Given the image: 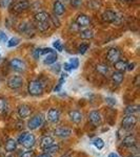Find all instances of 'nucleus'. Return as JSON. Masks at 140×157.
Listing matches in <instances>:
<instances>
[{"instance_id": "21", "label": "nucleus", "mask_w": 140, "mask_h": 157, "mask_svg": "<svg viewBox=\"0 0 140 157\" xmlns=\"http://www.w3.org/2000/svg\"><path fill=\"white\" fill-rule=\"evenodd\" d=\"M55 144V140L53 137H51V136H43L40 139V147H41L42 149H45L47 148V147L52 146Z\"/></svg>"}, {"instance_id": "47", "label": "nucleus", "mask_w": 140, "mask_h": 157, "mask_svg": "<svg viewBox=\"0 0 140 157\" xmlns=\"http://www.w3.org/2000/svg\"><path fill=\"white\" fill-rule=\"evenodd\" d=\"M38 157H53L52 156V154H50V153H47V152H44V153H41Z\"/></svg>"}, {"instance_id": "3", "label": "nucleus", "mask_w": 140, "mask_h": 157, "mask_svg": "<svg viewBox=\"0 0 140 157\" xmlns=\"http://www.w3.org/2000/svg\"><path fill=\"white\" fill-rule=\"evenodd\" d=\"M30 6H31V3L29 0H17V1L13 2L10 7L12 9L13 12L18 14V13H22V12L27 11L30 7Z\"/></svg>"}, {"instance_id": "2", "label": "nucleus", "mask_w": 140, "mask_h": 157, "mask_svg": "<svg viewBox=\"0 0 140 157\" xmlns=\"http://www.w3.org/2000/svg\"><path fill=\"white\" fill-rule=\"evenodd\" d=\"M42 56H44V64L52 65L57 61V52L52 48H43Z\"/></svg>"}, {"instance_id": "27", "label": "nucleus", "mask_w": 140, "mask_h": 157, "mask_svg": "<svg viewBox=\"0 0 140 157\" xmlns=\"http://www.w3.org/2000/svg\"><path fill=\"white\" fill-rule=\"evenodd\" d=\"M80 37L84 40H90L94 37V32L92 29H83L80 32Z\"/></svg>"}, {"instance_id": "34", "label": "nucleus", "mask_w": 140, "mask_h": 157, "mask_svg": "<svg viewBox=\"0 0 140 157\" xmlns=\"http://www.w3.org/2000/svg\"><path fill=\"white\" fill-rule=\"evenodd\" d=\"M65 78H67V75H61V77H60V78H59V83H58V85L56 86V87L54 88V91L55 92H58L60 89H61V86H62V84H63V82L65 81Z\"/></svg>"}, {"instance_id": "41", "label": "nucleus", "mask_w": 140, "mask_h": 157, "mask_svg": "<svg viewBox=\"0 0 140 157\" xmlns=\"http://www.w3.org/2000/svg\"><path fill=\"white\" fill-rule=\"evenodd\" d=\"M0 42L1 43L7 42V36L4 34V32H2V30H0Z\"/></svg>"}, {"instance_id": "8", "label": "nucleus", "mask_w": 140, "mask_h": 157, "mask_svg": "<svg viewBox=\"0 0 140 157\" xmlns=\"http://www.w3.org/2000/svg\"><path fill=\"white\" fill-rule=\"evenodd\" d=\"M10 67H11L12 69H14L15 71L22 72L25 70L27 65H25V63L22 60L17 59L16 58V59H12L11 61H10Z\"/></svg>"}, {"instance_id": "6", "label": "nucleus", "mask_w": 140, "mask_h": 157, "mask_svg": "<svg viewBox=\"0 0 140 157\" xmlns=\"http://www.w3.org/2000/svg\"><path fill=\"white\" fill-rule=\"evenodd\" d=\"M7 87L11 88L13 90L19 89L23 86V78H22L20 75H13L7 80Z\"/></svg>"}, {"instance_id": "4", "label": "nucleus", "mask_w": 140, "mask_h": 157, "mask_svg": "<svg viewBox=\"0 0 140 157\" xmlns=\"http://www.w3.org/2000/svg\"><path fill=\"white\" fill-rule=\"evenodd\" d=\"M137 116L135 114H128L124 116V118L121 121V127L122 129H126V130H132L137 124Z\"/></svg>"}, {"instance_id": "46", "label": "nucleus", "mask_w": 140, "mask_h": 157, "mask_svg": "<svg viewBox=\"0 0 140 157\" xmlns=\"http://www.w3.org/2000/svg\"><path fill=\"white\" fill-rule=\"evenodd\" d=\"M63 67H64L65 70H68V71H70V70H72V67H71V65L68 64V62L64 63V65H63Z\"/></svg>"}, {"instance_id": "1", "label": "nucleus", "mask_w": 140, "mask_h": 157, "mask_svg": "<svg viewBox=\"0 0 140 157\" xmlns=\"http://www.w3.org/2000/svg\"><path fill=\"white\" fill-rule=\"evenodd\" d=\"M27 91L33 97H39L43 93V84L39 80L31 81L27 85Z\"/></svg>"}, {"instance_id": "18", "label": "nucleus", "mask_w": 140, "mask_h": 157, "mask_svg": "<svg viewBox=\"0 0 140 157\" xmlns=\"http://www.w3.org/2000/svg\"><path fill=\"white\" fill-rule=\"evenodd\" d=\"M68 117H70V120L72 121L74 124H79L81 123V121H82L83 115H82V113L78 110H71L70 112H68Z\"/></svg>"}, {"instance_id": "36", "label": "nucleus", "mask_w": 140, "mask_h": 157, "mask_svg": "<svg viewBox=\"0 0 140 157\" xmlns=\"http://www.w3.org/2000/svg\"><path fill=\"white\" fill-rule=\"evenodd\" d=\"M14 2V0H0V7L2 9H7L11 6V4Z\"/></svg>"}, {"instance_id": "25", "label": "nucleus", "mask_w": 140, "mask_h": 157, "mask_svg": "<svg viewBox=\"0 0 140 157\" xmlns=\"http://www.w3.org/2000/svg\"><path fill=\"white\" fill-rule=\"evenodd\" d=\"M96 70H97L98 73H100L101 75H104V77H106V75H109V72H110V68L106 64H103V63H100V64H98L97 66H96Z\"/></svg>"}, {"instance_id": "42", "label": "nucleus", "mask_w": 140, "mask_h": 157, "mask_svg": "<svg viewBox=\"0 0 140 157\" xmlns=\"http://www.w3.org/2000/svg\"><path fill=\"white\" fill-rule=\"evenodd\" d=\"M20 157H34V151L30 150V151H27L24 153H22Z\"/></svg>"}, {"instance_id": "12", "label": "nucleus", "mask_w": 140, "mask_h": 157, "mask_svg": "<svg viewBox=\"0 0 140 157\" xmlns=\"http://www.w3.org/2000/svg\"><path fill=\"white\" fill-rule=\"evenodd\" d=\"M35 144H36V137H35V135L32 133H27V135L25 136V138L21 143V145L25 149H32L35 146Z\"/></svg>"}, {"instance_id": "35", "label": "nucleus", "mask_w": 140, "mask_h": 157, "mask_svg": "<svg viewBox=\"0 0 140 157\" xmlns=\"http://www.w3.org/2000/svg\"><path fill=\"white\" fill-rule=\"evenodd\" d=\"M89 47H90V44H89V43H82V44L78 47V52H79V54H81V55H84L86 52V50L89 49Z\"/></svg>"}, {"instance_id": "7", "label": "nucleus", "mask_w": 140, "mask_h": 157, "mask_svg": "<svg viewBox=\"0 0 140 157\" xmlns=\"http://www.w3.org/2000/svg\"><path fill=\"white\" fill-rule=\"evenodd\" d=\"M43 121H44V117H43L42 114H36L29 121L27 127H29L30 130H36V129L40 128L42 126Z\"/></svg>"}, {"instance_id": "31", "label": "nucleus", "mask_w": 140, "mask_h": 157, "mask_svg": "<svg viewBox=\"0 0 140 157\" xmlns=\"http://www.w3.org/2000/svg\"><path fill=\"white\" fill-rule=\"evenodd\" d=\"M59 149H60V148H59V146L56 145V144H54V145L47 147V148L43 149V150H44L45 152H47V153L52 154V153H55V152H58V151H59Z\"/></svg>"}, {"instance_id": "44", "label": "nucleus", "mask_w": 140, "mask_h": 157, "mask_svg": "<svg viewBox=\"0 0 140 157\" xmlns=\"http://www.w3.org/2000/svg\"><path fill=\"white\" fill-rule=\"evenodd\" d=\"M81 3H82V0H72V1H71V4H72L74 7H79Z\"/></svg>"}, {"instance_id": "23", "label": "nucleus", "mask_w": 140, "mask_h": 157, "mask_svg": "<svg viewBox=\"0 0 140 157\" xmlns=\"http://www.w3.org/2000/svg\"><path fill=\"white\" fill-rule=\"evenodd\" d=\"M123 78H124V75L123 72H120V71H116L112 75V81H113L114 84L116 85H120L122 82H123Z\"/></svg>"}, {"instance_id": "39", "label": "nucleus", "mask_w": 140, "mask_h": 157, "mask_svg": "<svg viewBox=\"0 0 140 157\" xmlns=\"http://www.w3.org/2000/svg\"><path fill=\"white\" fill-rule=\"evenodd\" d=\"M33 56H34L35 59H39L40 57L42 56V48H37L34 50V52H33Z\"/></svg>"}, {"instance_id": "37", "label": "nucleus", "mask_w": 140, "mask_h": 157, "mask_svg": "<svg viewBox=\"0 0 140 157\" xmlns=\"http://www.w3.org/2000/svg\"><path fill=\"white\" fill-rule=\"evenodd\" d=\"M53 46H54V48L56 50H58V52H62V49H63V46H62V44H61V42L59 41V40H56V41H54V43H53Z\"/></svg>"}, {"instance_id": "32", "label": "nucleus", "mask_w": 140, "mask_h": 157, "mask_svg": "<svg viewBox=\"0 0 140 157\" xmlns=\"http://www.w3.org/2000/svg\"><path fill=\"white\" fill-rule=\"evenodd\" d=\"M19 42H20V40L18 39V38L14 37V38H11L10 40H7L6 43H7V46L9 47H15L19 44Z\"/></svg>"}, {"instance_id": "51", "label": "nucleus", "mask_w": 140, "mask_h": 157, "mask_svg": "<svg viewBox=\"0 0 140 157\" xmlns=\"http://www.w3.org/2000/svg\"><path fill=\"white\" fill-rule=\"evenodd\" d=\"M129 157H139L138 155H132V156H129Z\"/></svg>"}, {"instance_id": "38", "label": "nucleus", "mask_w": 140, "mask_h": 157, "mask_svg": "<svg viewBox=\"0 0 140 157\" xmlns=\"http://www.w3.org/2000/svg\"><path fill=\"white\" fill-rule=\"evenodd\" d=\"M50 20H52L53 24H54L56 27L60 26V21H59V19H58V17H56V15H54V16H50Z\"/></svg>"}, {"instance_id": "10", "label": "nucleus", "mask_w": 140, "mask_h": 157, "mask_svg": "<svg viewBox=\"0 0 140 157\" xmlns=\"http://www.w3.org/2000/svg\"><path fill=\"white\" fill-rule=\"evenodd\" d=\"M89 121L91 124H93L94 126H98L102 121V116H101L100 112L97 110H93L89 113Z\"/></svg>"}, {"instance_id": "13", "label": "nucleus", "mask_w": 140, "mask_h": 157, "mask_svg": "<svg viewBox=\"0 0 140 157\" xmlns=\"http://www.w3.org/2000/svg\"><path fill=\"white\" fill-rule=\"evenodd\" d=\"M17 112H18V115L21 118H27L31 115V113H32V108H31L29 105L22 104V105H20L18 109H17Z\"/></svg>"}, {"instance_id": "17", "label": "nucleus", "mask_w": 140, "mask_h": 157, "mask_svg": "<svg viewBox=\"0 0 140 157\" xmlns=\"http://www.w3.org/2000/svg\"><path fill=\"white\" fill-rule=\"evenodd\" d=\"M122 145L124 147H126V148H133L134 146L137 145V138L135 135H131V134H129V135H126V137L122 139Z\"/></svg>"}, {"instance_id": "49", "label": "nucleus", "mask_w": 140, "mask_h": 157, "mask_svg": "<svg viewBox=\"0 0 140 157\" xmlns=\"http://www.w3.org/2000/svg\"><path fill=\"white\" fill-rule=\"evenodd\" d=\"M109 157H120V156H119L117 153H110L109 154Z\"/></svg>"}, {"instance_id": "43", "label": "nucleus", "mask_w": 140, "mask_h": 157, "mask_svg": "<svg viewBox=\"0 0 140 157\" xmlns=\"http://www.w3.org/2000/svg\"><path fill=\"white\" fill-rule=\"evenodd\" d=\"M27 133H29V132H22L21 134H20L19 137H18V139H17V141H18V143H17V144H20V145H21V143H22V141H23V139L25 138V136L27 135Z\"/></svg>"}, {"instance_id": "40", "label": "nucleus", "mask_w": 140, "mask_h": 157, "mask_svg": "<svg viewBox=\"0 0 140 157\" xmlns=\"http://www.w3.org/2000/svg\"><path fill=\"white\" fill-rule=\"evenodd\" d=\"M105 103L110 106H115L116 105V100L114 98H105Z\"/></svg>"}, {"instance_id": "50", "label": "nucleus", "mask_w": 140, "mask_h": 157, "mask_svg": "<svg viewBox=\"0 0 140 157\" xmlns=\"http://www.w3.org/2000/svg\"><path fill=\"white\" fill-rule=\"evenodd\" d=\"M120 1H123V2H132L134 0H120Z\"/></svg>"}, {"instance_id": "28", "label": "nucleus", "mask_w": 140, "mask_h": 157, "mask_svg": "<svg viewBox=\"0 0 140 157\" xmlns=\"http://www.w3.org/2000/svg\"><path fill=\"white\" fill-rule=\"evenodd\" d=\"M138 111H139V106L131 105V106H128V107L126 108L124 113H126V115L128 114H136V113H138Z\"/></svg>"}, {"instance_id": "29", "label": "nucleus", "mask_w": 140, "mask_h": 157, "mask_svg": "<svg viewBox=\"0 0 140 157\" xmlns=\"http://www.w3.org/2000/svg\"><path fill=\"white\" fill-rule=\"evenodd\" d=\"M93 145L96 147V148L98 149V150H102L104 148V146H105V144H104V140L102 138L100 137H96L95 139L93 140Z\"/></svg>"}, {"instance_id": "15", "label": "nucleus", "mask_w": 140, "mask_h": 157, "mask_svg": "<svg viewBox=\"0 0 140 157\" xmlns=\"http://www.w3.org/2000/svg\"><path fill=\"white\" fill-rule=\"evenodd\" d=\"M101 18H102V20L104 22H106V23H113V22L116 21L117 19V15L115 12L113 11H105L103 12V14L101 15Z\"/></svg>"}, {"instance_id": "26", "label": "nucleus", "mask_w": 140, "mask_h": 157, "mask_svg": "<svg viewBox=\"0 0 140 157\" xmlns=\"http://www.w3.org/2000/svg\"><path fill=\"white\" fill-rule=\"evenodd\" d=\"M51 20L50 21H44V22H36V29L41 33L47 32L50 29Z\"/></svg>"}, {"instance_id": "19", "label": "nucleus", "mask_w": 140, "mask_h": 157, "mask_svg": "<svg viewBox=\"0 0 140 157\" xmlns=\"http://www.w3.org/2000/svg\"><path fill=\"white\" fill-rule=\"evenodd\" d=\"M53 10H54V14L56 16H61V15L64 14L65 7L62 4V2H60L59 0H56L54 2V6H53Z\"/></svg>"}, {"instance_id": "33", "label": "nucleus", "mask_w": 140, "mask_h": 157, "mask_svg": "<svg viewBox=\"0 0 140 157\" xmlns=\"http://www.w3.org/2000/svg\"><path fill=\"white\" fill-rule=\"evenodd\" d=\"M68 64L72 67V70L77 69V68L79 67V60H78L77 58H72V59H70V61H68Z\"/></svg>"}, {"instance_id": "30", "label": "nucleus", "mask_w": 140, "mask_h": 157, "mask_svg": "<svg viewBox=\"0 0 140 157\" xmlns=\"http://www.w3.org/2000/svg\"><path fill=\"white\" fill-rule=\"evenodd\" d=\"M7 110V101L3 98H0V114H4Z\"/></svg>"}, {"instance_id": "52", "label": "nucleus", "mask_w": 140, "mask_h": 157, "mask_svg": "<svg viewBox=\"0 0 140 157\" xmlns=\"http://www.w3.org/2000/svg\"><path fill=\"white\" fill-rule=\"evenodd\" d=\"M7 157H13V156H7Z\"/></svg>"}, {"instance_id": "20", "label": "nucleus", "mask_w": 140, "mask_h": 157, "mask_svg": "<svg viewBox=\"0 0 140 157\" xmlns=\"http://www.w3.org/2000/svg\"><path fill=\"white\" fill-rule=\"evenodd\" d=\"M17 148V141L15 140L14 138H9L6 141V145H4V149H6V152L11 153V152H14Z\"/></svg>"}, {"instance_id": "22", "label": "nucleus", "mask_w": 140, "mask_h": 157, "mask_svg": "<svg viewBox=\"0 0 140 157\" xmlns=\"http://www.w3.org/2000/svg\"><path fill=\"white\" fill-rule=\"evenodd\" d=\"M114 67L117 71H120V72H123L126 70V67H128V62L126 60H120L119 59L118 61H116L114 63Z\"/></svg>"}, {"instance_id": "24", "label": "nucleus", "mask_w": 140, "mask_h": 157, "mask_svg": "<svg viewBox=\"0 0 140 157\" xmlns=\"http://www.w3.org/2000/svg\"><path fill=\"white\" fill-rule=\"evenodd\" d=\"M35 21L36 22H44L50 21V15L47 12H38L35 15Z\"/></svg>"}, {"instance_id": "48", "label": "nucleus", "mask_w": 140, "mask_h": 157, "mask_svg": "<svg viewBox=\"0 0 140 157\" xmlns=\"http://www.w3.org/2000/svg\"><path fill=\"white\" fill-rule=\"evenodd\" d=\"M134 84H135V86H138V85H139V75H137L136 78H135Z\"/></svg>"}, {"instance_id": "45", "label": "nucleus", "mask_w": 140, "mask_h": 157, "mask_svg": "<svg viewBox=\"0 0 140 157\" xmlns=\"http://www.w3.org/2000/svg\"><path fill=\"white\" fill-rule=\"evenodd\" d=\"M134 67H135V63H128V67H126V70H130V71H131V70H133L134 69Z\"/></svg>"}, {"instance_id": "5", "label": "nucleus", "mask_w": 140, "mask_h": 157, "mask_svg": "<svg viewBox=\"0 0 140 157\" xmlns=\"http://www.w3.org/2000/svg\"><path fill=\"white\" fill-rule=\"evenodd\" d=\"M18 32L27 37H32L35 34V27L29 22H22L18 25Z\"/></svg>"}, {"instance_id": "9", "label": "nucleus", "mask_w": 140, "mask_h": 157, "mask_svg": "<svg viewBox=\"0 0 140 157\" xmlns=\"http://www.w3.org/2000/svg\"><path fill=\"white\" fill-rule=\"evenodd\" d=\"M120 50L118 48H115V47H112L108 50V52H106V60L109 61L110 63H115L116 61H118L120 59Z\"/></svg>"}, {"instance_id": "16", "label": "nucleus", "mask_w": 140, "mask_h": 157, "mask_svg": "<svg viewBox=\"0 0 140 157\" xmlns=\"http://www.w3.org/2000/svg\"><path fill=\"white\" fill-rule=\"evenodd\" d=\"M76 23L79 27H88L91 24V19L89 16L84 14H80L79 16L76 18Z\"/></svg>"}, {"instance_id": "14", "label": "nucleus", "mask_w": 140, "mask_h": 157, "mask_svg": "<svg viewBox=\"0 0 140 157\" xmlns=\"http://www.w3.org/2000/svg\"><path fill=\"white\" fill-rule=\"evenodd\" d=\"M54 134L57 136V137L67 138V137H68V136H71V134H72V130H71L70 128H67V127H59V128L55 129Z\"/></svg>"}, {"instance_id": "11", "label": "nucleus", "mask_w": 140, "mask_h": 157, "mask_svg": "<svg viewBox=\"0 0 140 157\" xmlns=\"http://www.w3.org/2000/svg\"><path fill=\"white\" fill-rule=\"evenodd\" d=\"M47 121H51L53 124L58 123L60 120V111L56 108H52L47 111Z\"/></svg>"}]
</instances>
